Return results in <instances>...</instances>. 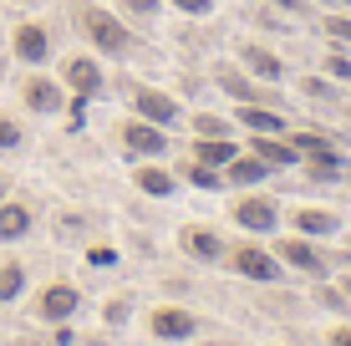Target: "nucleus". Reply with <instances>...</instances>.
Segmentation results:
<instances>
[{"instance_id": "nucleus-22", "label": "nucleus", "mask_w": 351, "mask_h": 346, "mask_svg": "<svg viewBox=\"0 0 351 346\" xmlns=\"http://www.w3.org/2000/svg\"><path fill=\"white\" fill-rule=\"evenodd\" d=\"M306 169H311V178H321V184H336V178H341V163L331 158V148H326V153H311Z\"/></svg>"}, {"instance_id": "nucleus-27", "label": "nucleus", "mask_w": 351, "mask_h": 346, "mask_svg": "<svg viewBox=\"0 0 351 346\" xmlns=\"http://www.w3.org/2000/svg\"><path fill=\"white\" fill-rule=\"evenodd\" d=\"M326 31H331L336 41H351V21L346 16H326Z\"/></svg>"}, {"instance_id": "nucleus-19", "label": "nucleus", "mask_w": 351, "mask_h": 346, "mask_svg": "<svg viewBox=\"0 0 351 346\" xmlns=\"http://www.w3.org/2000/svg\"><path fill=\"white\" fill-rule=\"evenodd\" d=\"M26 102L36 112H56V107H62V92H56L51 82H26Z\"/></svg>"}, {"instance_id": "nucleus-25", "label": "nucleus", "mask_w": 351, "mask_h": 346, "mask_svg": "<svg viewBox=\"0 0 351 346\" xmlns=\"http://www.w3.org/2000/svg\"><path fill=\"white\" fill-rule=\"evenodd\" d=\"M193 133H209V138H219V133H229V123H219V117H193Z\"/></svg>"}, {"instance_id": "nucleus-32", "label": "nucleus", "mask_w": 351, "mask_h": 346, "mask_svg": "<svg viewBox=\"0 0 351 346\" xmlns=\"http://www.w3.org/2000/svg\"><path fill=\"white\" fill-rule=\"evenodd\" d=\"M21 143V127L16 123H0V148H16Z\"/></svg>"}, {"instance_id": "nucleus-29", "label": "nucleus", "mask_w": 351, "mask_h": 346, "mask_svg": "<svg viewBox=\"0 0 351 346\" xmlns=\"http://www.w3.org/2000/svg\"><path fill=\"white\" fill-rule=\"evenodd\" d=\"M178 10H184V16H209L214 10V0H173Z\"/></svg>"}, {"instance_id": "nucleus-26", "label": "nucleus", "mask_w": 351, "mask_h": 346, "mask_svg": "<svg viewBox=\"0 0 351 346\" xmlns=\"http://www.w3.org/2000/svg\"><path fill=\"white\" fill-rule=\"evenodd\" d=\"M300 87H306V97H316V102H331V97H336V92L326 87V82H316V77H306Z\"/></svg>"}, {"instance_id": "nucleus-33", "label": "nucleus", "mask_w": 351, "mask_h": 346, "mask_svg": "<svg viewBox=\"0 0 351 346\" xmlns=\"http://www.w3.org/2000/svg\"><path fill=\"white\" fill-rule=\"evenodd\" d=\"M275 5H285V10H295V16H306V10H311V5H306V0H275Z\"/></svg>"}, {"instance_id": "nucleus-31", "label": "nucleus", "mask_w": 351, "mask_h": 346, "mask_svg": "<svg viewBox=\"0 0 351 346\" xmlns=\"http://www.w3.org/2000/svg\"><path fill=\"white\" fill-rule=\"evenodd\" d=\"M326 66H331V77H351V62H346L341 51H331V56H326Z\"/></svg>"}, {"instance_id": "nucleus-7", "label": "nucleus", "mask_w": 351, "mask_h": 346, "mask_svg": "<svg viewBox=\"0 0 351 346\" xmlns=\"http://www.w3.org/2000/svg\"><path fill=\"white\" fill-rule=\"evenodd\" d=\"M178 245H184V255L204 260V265H219V260H224V240H219V234H209V230H184V234H178Z\"/></svg>"}, {"instance_id": "nucleus-16", "label": "nucleus", "mask_w": 351, "mask_h": 346, "mask_svg": "<svg viewBox=\"0 0 351 346\" xmlns=\"http://www.w3.org/2000/svg\"><path fill=\"white\" fill-rule=\"evenodd\" d=\"M255 153H260L265 163H275V169H285V163H300V148H295V143H275V133L255 138Z\"/></svg>"}, {"instance_id": "nucleus-5", "label": "nucleus", "mask_w": 351, "mask_h": 346, "mask_svg": "<svg viewBox=\"0 0 351 346\" xmlns=\"http://www.w3.org/2000/svg\"><path fill=\"white\" fill-rule=\"evenodd\" d=\"M148 331L158 341H189L193 336V316L189 311H173V306H163V311L148 316Z\"/></svg>"}, {"instance_id": "nucleus-12", "label": "nucleus", "mask_w": 351, "mask_h": 346, "mask_svg": "<svg viewBox=\"0 0 351 346\" xmlns=\"http://www.w3.org/2000/svg\"><path fill=\"white\" fill-rule=\"evenodd\" d=\"M16 51H21V62L41 66V62H46V51H51V41H46V31H41V26H21V31H16Z\"/></svg>"}, {"instance_id": "nucleus-21", "label": "nucleus", "mask_w": 351, "mask_h": 346, "mask_svg": "<svg viewBox=\"0 0 351 346\" xmlns=\"http://www.w3.org/2000/svg\"><path fill=\"white\" fill-rule=\"evenodd\" d=\"M193 158L209 163V169H214V163H229V158H234V143H224V138H204L199 148H193Z\"/></svg>"}, {"instance_id": "nucleus-35", "label": "nucleus", "mask_w": 351, "mask_h": 346, "mask_svg": "<svg viewBox=\"0 0 351 346\" xmlns=\"http://www.w3.org/2000/svg\"><path fill=\"white\" fill-rule=\"evenodd\" d=\"M336 5H351V0H336Z\"/></svg>"}, {"instance_id": "nucleus-11", "label": "nucleus", "mask_w": 351, "mask_h": 346, "mask_svg": "<svg viewBox=\"0 0 351 346\" xmlns=\"http://www.w3.org/2000/svg\"><path fill=\"white\" fill-rule=\"evenodd\" d=\"M132 184H138L143 194H158V199H168V194L178 188V178L168 173V169H158V163H143V169L132 173Z\"/></svg>"}, {"instance_id": "nucleus-8", "label": "nucleus", "mask_w": 351, "mask_h": 346, "mask_svg": "<svg viewBox=\"0 0 351 346\" xmlns=\"http://www.w3.org/2000/svg\"><path fill=\"white\" fill-rule=\"evenodd\" d=\"M66 82L82 92V97H97V92H102V66L87 62V56H71L66 62Z\"/></svg>"}, {"instance_id": "nucleus-28", "label": "nucleus", "mask_w": 351, "mask_h": 346, "mask_svg": "<svg viewBox=\"0 0 351 346\" xmlns=\"http://www.w3.org/2000/svg\"><path fill=\"white\" fill-rule=\"evenodd\" d=\"M123 5L132 10V16H158V10H163V0H123Z\"/></svg>"}, {"instance_id": "nucleus-4", "label": "nucleus", "mask_w": 351, "mask_h": 346, "mask_svg": "<svg viewBox=\"0 0 351 346\" xmlns=\"http://www.w3.org/2000/svg\"><path fill=\"white\" fill-rule=\"evenodd\" d=\"M123 143H128V153H138V158H158V153L168 148V138H163V127L158 123H128L123 127Z\"/></svg>"}, {"instance_id": "nucleus-30", "label": "nucleus", "mask_w": 351, "mask_h": 346, "mask_svg": "<svg viewBox=\"0 0 351 346\" xmlns=\"http://www.w3.org/2000/svg\"><path fill=\"white\" fill-rule=\"evenodd\" d=\"M87 265H97V270L117 265V249H92V255H87Z\"/></svg>"}, {"instance_id": "nucleus-17", "label": "nucleus", "mask_w": 351, "mask_h": 346, "mask_svg": "<svg viewBox=\"0 0 351 346\" xmlns=\"http://www.w3.org/2000/svg\"><path fill=\"white\" fill-rule=\"evenodd\" d=\"M295 230L300 234H331L336 230V214L331 209H300L295 214Z\"/></svg>"}, {"instance_id": "nucleus-10", "label": "nucleus", "mask_w": 351, "mask_h": 346, "mask_svg": "<svg viewBox=\"0 0 351 346\" xmlns=\"http://www.w3.org/2000/svg\"><path fill=\"white\" fill-rule=\"evenodd\" d=\"M36 311H41L46 321H66L71 311H77V291H71V285H51V291L41 295V306H36Z\"/></svg>"}, {"instance_id": "nucleus-6", "label": "nucleus", "mask_w": 351, "mask_h": 346, "mask_svg": "<svg viewBox=\"0 0 351 346\" xmlns=\"http://www.w3.org/2000/svg\"><path fill=\"white\" fill-rule=\"evenodd\" d=\"M132 107H138V117H148V123H158V127H173V123H178V102L163 97V92H153V87L138 92Z\"/></svg>"}, {"instance_id": "nucleus-34", "label": "nucleus", "mask_w": 351, "mask_h": 346, "mask_svg": "<svg viewBox=\"0 0 351 346\" xmlns=\"http://www.w3.org/2000/svg\"><path fill=\"white\" fill-rule=\"evenodd\" d=\"M331 346H351V326H341V331H331Z\"/></svg>"}, {"instance_id": "nucleus-20", "label": "nucleus", "mask_w": 351, "mask_h": 346, "mask_svg": "<svg viewBox=\"0 0 351 346\" xmlns=\"http://www.w3.org/2000/svg\"><path fill=\"white\" fill-rule=\"evenodd\" d=\"M219 87L229 92V97H239V102H265V92H260V87H250V82L239 77V71H229V66L219 71Z\"/></svg>"}, {"instance_id": "nucleus-15", "label": "nucleus", "mask_w": 351, "mask_h": 346, "mask_svg": "<svg viewBox=\"0 0 351 346\" xmlns=\"http://www.w3.org/2000/svg\"><path fill=\"white\" fill-rule=\"evenodd\" d=\"M239 56H245V66L255 71V77H265V82H280V77H285L280 56H275V51H265V46H245Z\"/></svg>"}, {"instance_id": "nucleus-1", "label": "nucleus", "mask_w": 351, "mask_h": 346, "mask_svg": "<svg viewBox=\"0 0 351 346\" xmlns=\"http://www.w3.org/2000/svg\"><path fill=\"white\" fill-rule=\"evenodd\" d=\"M82 26H87V36H92L97 46H102V51H112V56L132 46V36H128V26H123V21H112L107 10H97V5H87V10H82Z\"/></svg>"}, {"instance_id": "nucleus-14", "label": "nucleus", "mask_w": 351, "mask_h": 346, "mask_svg": "<svg viewBox=\"0 0 351 346\" xmlns=\"http://www.w3.org/2000/svg\"><path fill=\"white\" fill-rule=\"evenodd\" d=\"M280 255H285L295 270H306V275H326V260H321L306 240H285V245H280Z\"/></svg>"}, {"instance_id": "nucleus-3", "label": "nucleus", "mask_w": 351, "mask_h": 346, "mask_svg": "<svg viewBox=\"0 0 351 346\" xmlns=\"http://www.w3.org/2000/svg\"><path fill=\"white\" fill-rule=\"evenodd\" d=\"M234 275H245V280H280V260L275 255H265V249L255 245H245V249H234Z\"/></svg>"}, {"instance_id": "nucleus-9", "label": "nucleus", "mask_w": 351, "mask_h": 346, "mask_svg": "<svg viewBox=\"0 0 351 346\" xmlns=\"http://www.w3.org/2000/svg\"><path fill=\"white\" fill-rule=\"evenodd\" d=\"M234 123H245L250 133H285V117H280V112H270V107H255V102L239 107Z\"/></svg>"}, {"instance_id": "nucleus-18", "label": "nucleus", "mask_w": 351, "mask_h": 346, "mask_svg": "<svg viewBox=\"0 0 351 346\" xmlns=\"http://www.w3.org/2000/svg\"><path fill=\"white\" fill-rule=\"evenodd\" d=\"M26 230H31V214L21 209V204H5V209H0V240H21Z\"/></svg>"}, {"instance_id": "nucleus-23", "label": "nucleus", "mask_w": 351, "mask_h": 346, "mask_svg": "<svg viewBox=\"0 0 351 346\" xmlns=\"http://www.w3.org/2000/svg\"><path fill=\"white\" fill-rule=\"evenodd\" d=\"M21 285H26V270H21V265H5V270H0V301H16Z\"/></svg>"}, {"instance_id": "nucleus-2", "label": "nucleus", "mask_w": 351, "mask_h": 346, "mask_svg": "<svg viewBox=\"0 0 351 346\" xmlns=\"http://www.w3.org/2000/svg\"><path fill=\"white\" fill-rule=\"evenodd\" d=\"M234 224L250 234H270L275 224H280V209H275V199H239L234 204Z\"/></svg>"}, {"instance_id": "nucleus-24", "label": "nucleus", "mask_w": 351, "mask_h": 346, "mask_svg": "<svg viewBox=\"0 0 351 346\" xmlns=\"http://www.w3.org/2000/svg\"><path fill=\"white\" fill-rule=\"evenodd\" d=\"M184 178H189V184H199V188H219V184H224V178L214 173L209 163H189V173H184Z\"/></svg>"}, {"instance_id": "nucleus-13", "label": "nucleus", "mask_w": 351, "mask_h": 346, "mask_svg": "<svg viewBox=\"0 0 351 346\" xmlns=\"http://www.w3.org/2000/svg\"><path fill=\"white\" fill-rule=\"evenodd\" d=\"M229 184H265V178H270V163H265V158H239V153H234V158H229Z\"/></svg>"}, {"instance_id": "nucleus-36", "label": "nucleus", "mask_w": 351, "mask_h": 346, "mask_svg": "<svg viewBox=\"0 0 351 346\" xmlns=\"http://www.w3.org/2000/svg\"><path fill=\"white\" fill-rule=\"evenodd\" d=\"M0 194H5V184H0Z\"/></svg>"}]
</instances>
